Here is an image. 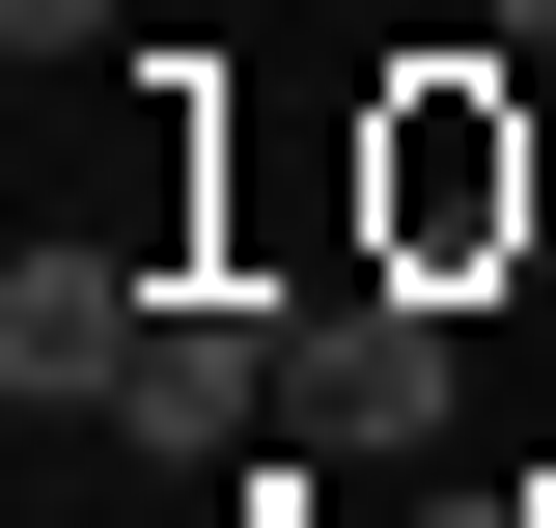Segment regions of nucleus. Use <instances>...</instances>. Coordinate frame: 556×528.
<instances>
[{
  "label": "nucleus",
  "mask_w": 556,
  "mask_h": 528,
  "mask_svg": "<svg viewBox=\"0 0 556 528\" xmlns=\"http://www.w3.org/2000/svg\"><path fill=\"white\" fill-rule=\"evenodd\" d=\"M112 445H167V473H251V445H278V306H139V390H112Z\"/></svg>",
  "instance_id": "obj_2"
},
{
  "label": "nucleus",
  "mask_w": 556,
  "mask_h": 528,
  "mask_svg": "<svg viewBox=\"0 0 556 528\" xmlns=\"http://www.w3.org/2000/svg\"><path fill=\"white\" fill-rule=\"evenodd\" d=\"M0 56H28V84H56V56H112V0H0Z\"/></svg>",
  "instance_id": "obj_4"
},
{
  "label": "nucleus",
  "mask_w": 556,
  "mask_h": 528,
  "mask_svg": "<svg viewBox=\"0 0 556 528\" xmlns=\"http://www.w3.org/2000/svg\"><path fill=\"white\" fill-rule=\"evenodd\" d=\"M139 306H167V278L28 251V278H0V390H28V417H112V390H139Z\"/></svg>",
  "instance_id": "obj_3"
},
{
  "label": "nucleus",
  "mask_w": 556,
  "mask_h": 528,
  "mask_svg": "<svg viewBox=\"0 0 556 528\" xmlns=\"http://www.w3.org/2000/svg\"><path fill=\"white\" fill-rule=\"evenodd\" d=\"M278 445H445V306H417V278L278 306Z\"/></svg>",
  "instance_id": "obj_1"
}]
</instances>
